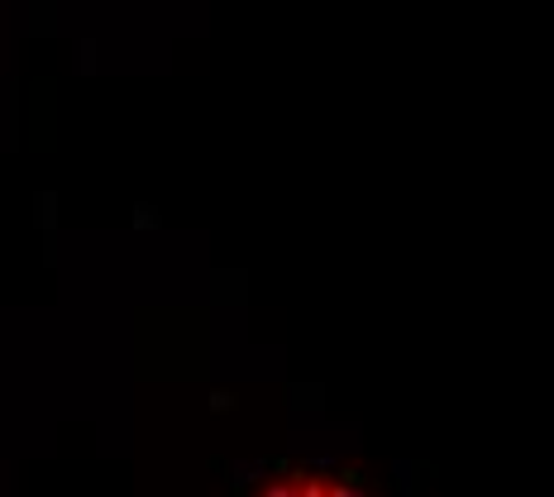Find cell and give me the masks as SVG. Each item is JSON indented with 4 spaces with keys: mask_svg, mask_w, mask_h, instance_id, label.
Segmentation results:
<instances>
[{
    "mask_svg": "<svg viewBox=\"0 0 554 497\" xmlns=\"http://www.w3.org/2000/svg\"><path fill=\"white\" fill-rule=\"evenodd\" d=\"M254 497H378L359 474L330 464H277L254 488Z\"/></svg>",
    "mask_w": 554,
    "mask_h": 497,
    "instance_id": "1",
    "label": "cell"
}]
</instances>
